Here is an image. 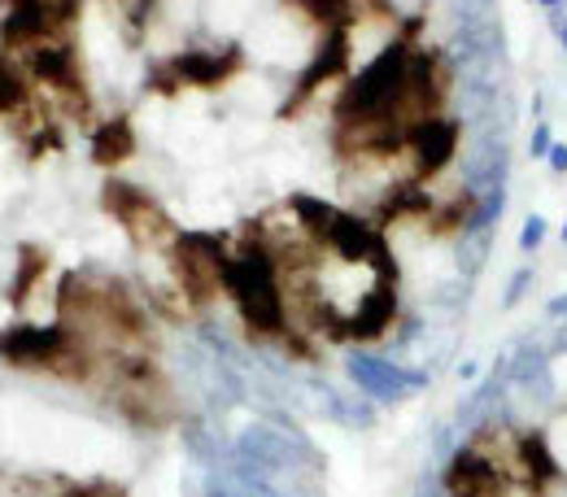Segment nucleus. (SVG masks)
Wrapping results in <instances>:
<instances>
[{"instance_id": "obj_14", "label": "nucleus", "mask_w": 567, "mask_h": 497, "mask_svg": "<svg viewBox=\"0 0 567 497\" xmlns=\"http://www.w3.org/2000/svg\"><path fill=\"white\" fill-rule=\"evenodd\" d=\"M506 384H515V389H524V393H550V358L546 350H537V345H519L511 362H506Z\"/></svg>"}, {"instance_id": "obj_13", "label": "nucleus", "mask_w": 567, "mask_h": 497, "mask_svg": "<svg viewBox=\"0 0 567 497\" xmlns=\"http://www.w3.org/2000/svg\"><path fill=\"white\" fill-rule=\"evenodd\" d=\"M132 153H136V132H132V118L127 114H114V118H105L92 132V162L96 166H118Z\"/></svg>"}, {"instance_id": "obj_20", "label": "nucleus", "mask_w": 567, "mask_h": 497, "mask_svg": "<svg viewBox=\"0 0 567 497\" xmlns=\"http://www.w3.org/2000/svg\"><path fill=\"white\" fill-rule=\"evenodd\" d=\"M315 22H323V27H341V22H350V0H297Z\"/></svg>"}, {"instance_id": "obj_27", "label": "nucleus", "mask_w": 567, "mask_h": 497, "mask_svg": "<svg viewBox=\"0 0 567 497\" xmlns=\"http://www.w3.org/2000/svg\"><path fill=\"white\" fill-rule=\"evenodd\" d=\"M546 314H555V319H559V314H567V297H559V301H550V306H546Z\"/></svg>"}, {"instance_id": "obj_17", "label": "nucleus", "mask_w": 567, "mask_h": 497, "mask_svg": "<svg viewBox=\"0 0 567 497\" xmlns=\"http://www.w3.org/2000/svg\"><path fill=\"white\" fill-rule=\"evenodd\" d=\"M432 197H427L420 184H402V188H393L389 193V201L380 206V218L384 222H393V218H432Z\"/></svg>"}, {"instance_id": "obj_21", "label": "nucleus", "mask_w": 567, "mask_h": 497, "mask_svg": "<svg viewBox=\"0 0 567 497\" xmlns=\"http://www.w3.org/2000/svg\"><path fill=\"white\" fill-rule=\"evenodd\" d=\"M542 240H546V218H542V214H528V218H524V231H519V249H524V253H537Z\"/></svg>"}, {"instance_id": "obj_28", "label": "nucleus", "mask_w": 567, "mask_h": 497, "mask_svg": "<svg viewBox=\"0 0 567 497\" xmlns=\"http://www.w3.org/2000/svg\"><path fill=\"white\" fill-rule=\"evenodd\" d=\"M542 4H546L550 13H555V9H564V0H542Z\"/></svg>"}, {"instance_id": "obj_29", "label": "nucleus", "mask_w": 567, "mask_h": 497, "mask_svg": "<svg viewBox=\"0 0 567 497\" xmlns=\"http://www.w3.org/2000/svg\"><path fill=\"white\" fill-rule=\"evenodd\" d=\"M564 240H567V227H564Z\"/></svg>"}, {"instance_id": "obj_12", "label": "nucleus", "mask_w": 567, "mask_h": 497, "mask_svg": "<svg viewBox=\"0 0 567 497\" xmlns=\"http://www.w3.org/2000/svg\"><path fill=\"white\" fill-rule=\"evenodd\" d=\"M393 319H398V292H393V284H375L358 301L354 314L346 319V336L375 341V336H384L393 328Z\"/></svg>"}, {"instance_id": "obj_10", "label": "nucleus", "mask_w": 567, "mask_h": 497, "mask_svg": "<svg viewBox=\"0 0 567 497\" xmlns=\"http://www.w3.org/2000/svg\"><path fill=\"white\" fill-rule=\"evenodd\" d=\"M441 489H445V497H497L506 489V480H502V467L494 458L472 445V449H458L450 458Z\"/></svg>"}, {"instance_id": "obj_9", "label": "nucleus", "mask_w": 567, "mask_h": 497, "mask_svg": "<svg viewBox=\"0 0 567 497\" xmlns=\"http://www.w3.org/2000/svg\"><path fill=\"white\" fill-rule=\"evenodd\" d=\"M458 136H463V123L458 118H424L415 132H411V157H415V179L424 184V179H436L450 162H454V153H458Z\"/></svg>"}, {"instance_id": "obj_6", "label": "nucleus", "mask_w": 567, "mask_h": 497, "mask_svg": "<svg viewBox=\"0 0 567 497\" xmlns=\"http://www.w3.org/2000/svg\"><path fill=\"white\" fill-rule=\"evenodd\" d=\"M350 66V22H341V27H328V35H323V44L315 49V58H310V66L297 74V83H292V96L284 101L280 118H288L297 105H306L323 83H332V79H341Z\"/></svg>"}, {"instance_id": "obj_2", "label": "nucleus", "mask_w": 567, "mask_h": 497, "mask_svg": "<svg viewBox=\"0 0 567 497\" xmlns=\"http://www.w3.org/2000/svg\"><path fill=\"white\" fill-rule=\"evenodd\" d=\"M0 358L9 366H27V371H53L62 380H87L92 375V354L83 345V336L66 328V323H53V328H4L0 332Z\"/></svg>"}, {"instance_id": "obj_26", "label": "nucleus", "mask_w": 567, "mask_h": 497, "mask_svg": "<svg viewBox=\"0 0 567 497\" xmlns=\"http://www.w3.org/2000/svg\"><path fill=\"white\" fill-rule=\"evenodd\" d=\"M550 170H559V175L567 170V144L555 141V148H550Z\"/></svg>"}, {"instance_id": "obj_11", "label": "nucleus", "mask_w": 567, "mask_h": 497, "mask_svg": "<svg viewBox=\"0 0 567 497\" xmlns=\"http://www.w3.org/2000/svg\"><path fill=\"white\" fill-rule=\"evenodd\" d=\"M350 375L362 384V393H371V397H380V402H393V397H402L406 389H420V384H424L420 371H402V366H393V362H384V358H354V362H350Z\"/></svg>"}, {"instance_id": "obj_22", "label": "nucleus", "mask_w": 567, "mask_h": 497, "mask_svg": "<svg viewBox=\"0 0 567 497\" xmlns=\"http://www.w3.org/2000/svg\"><path fill=\"white\" fill-rule=\"evenodd\" d=\"M66 497H127L118 485H110V480H87V485H71Z\"/></svg>"}, {"instance_id": "obj_3", "label": "nucleus", "mask_w": 567, "mask_h": 497, "mask_svg": "<svg viewBox=\"0 0 567 497\" xmlns=\"http://www.w3.org/2000/svg\"><path fill=\"white\" fill-rule=\"evenodd\" d=\"M171 267H175V280L184 288V297L206 306L218 292H227L231 253L210 231H179L171 240Z\"/></svg>"}, {"instance_id": "obj_4", "label": "nucleus", "mask_w": 567, "mask_h": 497, "mask_svg": "<svg viewBox=\"0 0 567 497\" xmlns=\"http://www.w3.org/2000/svg\"><path fill=\"white\" fill-rule=\"evenodd\" d=\"M240 66H245V53L236 44H227L218 53H210V49H184V53L166 58L157 71L148 74V87L166 92V96H175L179 87H223Z\"/></svg>"}, {"instance_id": "obj_25", "label": "nucleus", "mask_w": 567, "mask_h": 497, "mask_svg": "<svg viewBox=\"0 0 567 497\" xmlns=\"http://www.w3.org/2000/svg\"><path fill=\"white\" fill-rule=\"evenodd\" d=\"M546 22H550V31L559 35V44H564V53H567V18H564V9H555V13H546Z\"/></svg>"}, {"instance_id": "obj_16", "label": "nucleus", "mask_w": 567, "mask_h": 497, "mask_svg": "<svg viewBox=\"0 0 567 497\" xmlns=\"http://www.w3.org/2000/svg\"><path fill=\"white\" fill-rule=\"evenodd\" d=\"M27 101H31V87H27V74L22 66L0 49V118H13V114H22L27 110Z\"/></svg>"}, {"instance_id": "obj_7", "label": "nucleus", "mask_w": 567, "mask_h": 497, "mask_svg": "<svg viewBox=\"0 0 567 497\" xmlns=\"http://www.w3.org/2000/svg\"><path fill=\"white\" fill-rule=\"evenodd\" d=\"M506 175H511V144H506V127L502 132H476L472 148H467V193L476 201L506 193Z\"/></svg>"}, {"instance_id": "obj_19", "label": "nucleus", "mask_w": 567, "mask_h": 497, "mask_svg": "<svg viewBox=\"0 0 567 497\" xmlns=\"http://www.w3.org/2000/svg\"><path fill=\"white\" fill-rule=\"evenodd\" d=\"M292 210H297L301 227H306L315 240H328V231H332V218H337V210H332L328 201H315V197H292Z\"/></svg>"}, {"instance_id": "obj_5", "label": "nucleus", "mask_w": 567, "mask_h": 497, "mask_svg": "<svg viewBox=\"0 0 567 497\" xmlns=\"http://www.w3.org/2000/svg\"><path fill=\"white\" fill-rule=\"evenodd\" d=\"M101 206L127 227V236H132L136 245H162V240H175V236H179V231L171 227L166 210H162L144 188H136V184L110 179L105 193H101Z\"/></svg>"}, {"instance_id": "obj_1", "label": "nucleus", "mask_w": 567, "mask_h": 497, "mask_svg": "<svg viewBox=\"0 0 567 497\" xmlns=\"http://www.w3.org/2000/svg\"><path fill=\"white\" fill-rule=\"evenodd\" d=\"M227 297L236 301L240 319L258 336H284L288 332V306H284L280 262L262 240H249L231 253L227 271Z\"/></svg>"}, {"instance_id": "obj_15", "label": "nucleus", "mask_w": 567, "mask_h": 497, "mask_svg": "<svg viewBox=\"0 0 567 497\" xmlns=\"http://www.w3.org/2000/svg\"><path fill=\"white\" fill-rule=\"evenodd\" d=\"M515 467H519L533 485H542V480H555V476H559V463H555V454H550V445H546V436H542V432H524V436L515 441Z\"/></svg>"}, {"instance_id": "obj_18", "label": "nucleus", "mask_w": 567, "mask_h": 497, "mask_svg": "<svg viewBox=\"0 0 567 497\" xmlns=\"http://www.w3.org/2000/svg\"><path fill=\"white\" fill-rule=\"evenodd\" d=\"M49 271V253L44 249H35V245H22V258H18V276H13V284H9V301L13 306H22L27 297H31V288L40 284V276Z\"/></svg>"}, {"instance_id": "obj_23", "label": "nucleus", "mask_w": 567, "mask_h": 497, "mask_svg": "<svg viewBox=\"0 0 567 497\" xmlns=\"http://www.w3.org/2000/svg\"><path fill=\"white\" fill-rule=\"evenodd\" d=\"M550 148H555V132H550V123L542 118V123L533 127V141H528V153H533V157H550Z\"/></svg>"}, {"instance_id": "obj_8", "label": "nucleus", "mask_w": 567, "mask_h": 497, "mask_svg": "<svg viewBox=\"0 0 567 497\" xmlns=\"http://www.w3.org/2000/svg\"><path fill=\"white\" fill-rule=\"evenodd\" d=\"M27 71L35 74L40 83H49L58 96H66L71 105H87L83 74H79V53H74L71 40H49V44L31 49L27 53Z\"/></svg>"}, {"instance_id": "obj_24", "label": "nucleus", "mask_w": 567, "mask_h": 497, "mask_svg": "<svg viewBox=\"0 0 567 497\" xmlns=\"http://www.w3.org/2000/svg\"><path fill=\"white\" fill-rule=\"evenodd\" d=\"M528 284H533V271H528V267H524V271H515V276L506 280V297H502V301H506V306H519V301H524V288Z\"/></svg>"}]
</instances>
